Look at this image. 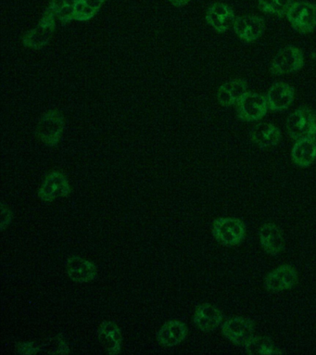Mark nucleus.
<instances>
[{
	"instance_id": "nucleus-1",
	"label": "nucleus",
	"mask_w": 316,
	"mask_h": 355,
	"mask_svg": "<svg viewBox=\"0 0 316 355\" xmlns=\"http://www.w3.org/2000/svg\"><path fill=\"white\" fill-rule=\"evenodd\" d=\"M213 235L222 246H238L245 239V225L238 218L222 217L213 222Z\"/></svg>"
},
{
	"instance_id": "nucleus-2",
	"label": "nucleus",
	"mask_w": 316,
	"mask_h": 355,
	"mask_svg": "<svg viewBox=\"0 0 316 355\" xmlns=\"http://www.w3.org/2000/svg\"><path fill=\"white\" fill-rule=\"evenodd\" d=\"M55 13L51 8L44 12L42 18L35 28L30 30L23 37V44L26 48L40 49L48 45L56 29Z\"/></svg>"
},
{
	"instance_id": "nucleus-3",
	"label": "nucleus",
	"mask_w": 316,
	"mask_h": 355,
	"mask_svg": "<svg viewBox=\"0 0 316 355\" xmlns=\"http://www.w3.org/2000/svg\"><path fill=\"white\" fill-rule=\"evenodd\" d=\"M64 125V117L59 111H49L41 117L38 123L37 137L44 144L54 147L60 142Z\"/></svg>"
},
{
	"instance_id": "nucleus-4",
	"label": "nucleus",
	"mask_w": 316,
	"mask_h": 355,
	"mask_svg": "<svg viewBox=\"0 0 316 355\" xmlns=\"http://www.w3.org/2000/svg\"><path fill=\"white\" fill-rule=\"evenodd\" d=\"M235 106L238 119L248 123L263 119L269 110L266 96L249 92Z\"/></svg>"
},
{
	"instance_id": "nucleus-5",
	"label": "nucleus",
	"mask_w": 316,
	"mask_h": 355,
	"mask_svg": "<svg viewBox=\"0 0 316 355\" xmlns=\"http://www.w3.org/2000/svg\"><path fill=\"white\" fill-rule=\"evenodd\" d=\"M286 17L297 31L309 34L316 27L315 5L308 1H294Z\"/></svg>"
},
{
	"instance_id": "nucleus-6",
	"label": "nucleus",
	"mask_w": 316,
	"mask_h": 355,
	"mask_svg": "<svg viewBox=\"0 0 316 355\" xmlns=\"http://www.w3.org/2000/svg\"><path fill=\"white\" fill-rule=\"evenodd\" d=\"M304 66V55L301 49L287 46L274 56L270 64V71L274 76L296 73Z\"/></svg>"
},
{
	"instance_id": "nucleus-7",
	"label": "nucleus",
	"mask_w": 316,
	"mask_h": 355,
	"mask_svg": "<svg viewBox=\"0 0 316 355\" xmlns=\"http://www.w3.org/2000/svg\"><path fill=\"white\" fill-rule=\"evenodd\" d=\"M254 324L251 319L234 316L222 324V333L230 343L245 346L254 336Z\"/></svg>"
},
{
	"instance_id": "nucleus-8",
	"label": "nucleus",
	"mask_w": 316,
	"mask_h": 355,
	"mask_svg": "<svg viewBox=\"0 0 316 355\" xmlns=\"http://www.w3.org/2000/svg\"><path fill=\"white\" fill-rule=\"evenodd\" d=\"M233 29L238 37L244 42H255L265 33V21L261 16H238L234 23Z\"/></svg>"
},
{
	"instance_id": "nucleus-9",
	"label": "nucleus",
	"mask_w": 316,
	"mask_h": 355,
	"mask_svg": "<svg viewBox=\"0 0 316 355\" xmlns=\"http://www.w3.org/2000/svg\"><path fill=\"white\" fill-rule=\"evenodd\" d=\"M298 282V273L290 264H283L266 276L265 287L269 293H281L290 290Z\"/></svg>"
},
{
	"instance_id": "nucleus-10",
	"label": "nucleus",
	"mask_w": 316,
	"mask_h": 355,
	"mask_svg": "<svg viewBox=\"0 0 316 355\" xmlns=\"http://www.w3.org/2000/svg\"><path fill=\"white\" fill-rule=\"evenodd\" d=\"M70 193V185L66 176L62 173L52 172L46 176L43 181L38 196L44 202H52L58 198L68 196Z\"/></svg>"
},
{
	"instance_id": "nucleus-11",
	"label": "nucleus",
	"mask_w": 316,
	"mask_h": 355,
	"mask_svg": "<svg viewBox=\"0 0 316 355\" xmlns=\"http://www.w3.org/2000/svg\"><path fill=\"white\" fill-rule=\"evenodd\" d=\"M236 16L232 8L216 2L208 8L205 20L219 34H224L234 26Z\"/></svg>"
},
{
	"instance_id": "nucleus-12",
	"label": "nucleus",
	"mask_w": 316,
	"mask_h": 355,
	"mask_svg": "<svg viewBox=\"0 0 316 355\" xmlns=\"http://www.w3.org/2000/svg\"><path fill=\"white\" fill-rule=\"evenodd\" d=\"M295 98V90L286 83H276L269 88L266 100L272 112H282L290 108Z\"/></svg>"
},
{
	"instance_id": "nucleus-13",
	"label": "nucleus",
	"mask_w": 316,
	"mask_h": 355,
	"mask_svg": "<svg viewBox=\"0 0 316 355\" xmlns=\"http://www.w3.org/2000/svg\"><path fill=\"white\" fill-rule=\"evenodd\" d=\"M313 112L307 107H301L288 116L286 126L288 136L294 140L308 137Z\"/></svg>"
},
{
	"instance_id": "nucleus-14",
	"label": "nucleus",
	"mask_w": 316,
	"mask_h": 355,
	"mask_svg": "<svg viewBox=\"0 0 316 355\" xmlns=\"http://www.w3.org/2000/svg\"><path fill=\"white\" fill-rule=\"evenodd\" d=\"M222 313L211 304H202L195 311L193 321L195 326L204 332L213 331L222 324Z\"/></svg>"
},
{
	"instance_id": "nucleus-15",
	"label": "nucleus",
	"mask_w": 316,
	"mask_h": 355,
	"mask_svg": "<svg viewBox=\"0 0 316 355\" xmlns=\"http://www.w3.org/2000/svg\"><path fill=\"white\" fill-rule=\"evenodd\" d=\"M259 236L261 246L268 254L276 256L284 249V236L281 230L274 223L263 225L261 227Z\"/></svg>"
},
{
	"instance_id": "nucleus-16",
	"label": "nucleus",
	"mask_w": 316,
	"mask_h": 355,
	"mask_svg": "<svg viewBox=\"0 0 316 355\" xmlns=\"http://www.w3.org/2000/svg\"><path fill=\"white\" fill-rule=\"evenodd\" d=\"M249 137L254 145L261 148L274 147L282 139V132L273 123H261L255 125Z\"/></svg>"
},
{
	"instance_id": "nucleus-17",
	"label": "nucleus",
	"mask_w": 316,
	"mask_h": 355,
	"mask_svg": "<svg viewBox=\"0 0 316 355\" xmlns=\"http://www.w3.org/2000/svg\"><path fill=\"white\" fill-rule=\"evenodd\" d=\"M248 92V84L243 79L230 80L219 87L217 101L222 107H232Z\"/></svg>"
},
{
	"instance_id": "nucleus-18",
	"label": "nucleus",
	"mask_w": 316,
	"mask_h": 355,
	"mask_svg": "<svg viewBox=\"0 0 316 355\" xmlns=\"http://www.w3.org/2000/svg\"><path fill=\"white\" fill-rule=\"evenodd\" d=\"M68 276L77 283L92 282L97 277V268L90 261L80 257H71L66 263Z\"/></svg>"
},
{
	"instance_id": "nucleus-19",
	"label": "nucleus",
	"mask_w": 316,
	"mask_h": 355,
	"mask_svg": "<svg viewBox=\"0 0 316 355\" xmlns=\"http://www.w3.org/2000/svg\"><path fill=\"white\" fill-rule=\"evenodd\" d=\"M188 329L182 322L173 320L164 324L157 333V340L163 346L172 347L177 345L185 340Z\"/></svg>"
},
{
	"instance_id": "nucleus-20",
	"label": "nucleus",
	"mask_w": 316,
	"mask_h": 355,
	"mask_svg": "<svg viewBox=\"0 0 316 355\" xmlns=\"http://www.w3.org/2000/svg\"><path fill=\"white\" fill-rule=\"evenodd\" d=\"M291 159L299 167L310 166L316 159V144L309 137L297 140L291 150Z\"/></svg>"
},
{
	"instance_id": "nucleus-21",
	"label": "nucleus",
	"mask_w": 316,
	"mask_h": 355,
	"mask_svg": "<svg viewBox=\"0 0 316 355\" xmlns=\"http://www.w3.org/2000/svg\"><path fill=\"white\" fill-rule=\"evenodd\" d=\"M98 338L109 354H117L122 346V334L119 327L112 322H105L98 329Z\"/></svg>"
},
{
	"instance_id": "nucleus-22",
	"label": "nucleus",
	"mask_w": 316,
	"mask_h": 355,
	"mask_svg": "<svg viewBox=\"0 0 316 355\" xmlns=\"http://www.w3.org/2000/svg\"><path fill=\"white\" fill-rule=\"evenodd\" d=\"M247 354L251 355L281 354L280 351L271 340L262 336H254V338L244 346Z\"/></svg>"
},
{
	"instance_id": "nucleus-23",
	"label": "nucleus",
	"mask_w": 316,
	"mask_h": 355,
	"mask_svg": "<svg viewBox=\"0 0 316 355\" xmlns=\"http://www.w3.org/2000/svg\"><path fill=\"white\" fill-rule=\"evenodd\" d=\"M293 3V0H258V9L266 15L283 18L287 15Z\"/></svg>"
},
{
	"instance_id": "nucleus-24",
	"label": "nucleus",
	"mask_w": 316,
	"mask_h": 355,
	"mask_svg": "<svg viewBox=\"0 0 316 355\" xmlns=\"http://www.w3.org/2000/svg\"><path fill=\"white\" fill-rule=\"evenodd\" d=\"M74 4L76 0H51L49 8L62 24H68L74 20Z\"/></svg>"
},
{
	"instance_id": "nucleus-25",
	"label": "nucleus",
	"mask_w": 316,
	"mask_h": 355,
	"mask_svg": "<svg viewBox=\"0 0 316 355\" xmlns=\"http://www.w3.org/2000/svg\"><path fill=\"white\" fill-rule=\"evenodd\" d=\"M74 20L86 21L91 20L92 18L97 15V10L92 9L87 5L82 3V2L76 1L74 4Z\"/></svg>"
},
{
	"instance_id": "nucleus-26",
	"label": "nucleus",
	"mask_w": 316,
	"mask_h": 355,
	"mask_svg": "<svg viewBox=\"0 0 316 355\" xmlns=\"http://www.w3.org/2000/svg\"><path fill=\"white\" fill-rule=\"evenodd\" d=\"M76 1L82 2V3L87 5V6L92 8V9L98 12V10H100V8L103 7L105 0H76Z\"/></svg>"
},
{
	"instance_id": "nucleus-27",
	"label": "nucleus",
	"mask_w": 316,
	"mask_h": 355,
	"mask_svg": "<svg viewBox=\"0 0 316 355\" xmlns=\"http://www.w3.org/2000/svg\"><path fill=\"white\" fill-rule=\"evenodd\" d=\"M308 137L316 144V112L313 114L312 123H310V129Z\"/></svg>"
},
{
	"instance_id": "nucleus-28",
	"label": "nucleus",
	"mask_w": 316,
	"mask_h": 355,
	"mask_svg": "<svg viewBox=\"0 0 316 355\" xmlns=\"http://www.w3.org/2000/svg\"><path fill=\"white\" fill-rule=\"evenodd\" d=\"M34 345H35V344L33 343H24V344H23V345H21V348L19 349H20L21 354H23V352L24 351H26V349H27L26 354H37V352H38V348H37V347H35V348H34V347H33Z\"/></svg>"
},
{
	"instance_id": "nucleus-29",
	"label": "nucleus",
	"mask_w": 316,
	"mask_h": 355,
	"mask_svg": "<svg viewBox=\"0 0 316 355\" xmlns=\"http://www.w3.org/2000/svg\"><path fill=\"white\" fill-rule=\"evenodd\" d=\"M168 1L171 2L174 6L180 8L186 6V4L189 3L191 0H168Z\"/></svg>"
},
{
	"instance_id": "nucleus-30",
	"label": "nucleus",
	"mask_w": 316,
	"mask_h": 355,
	"mask_svg": "<svg viewBox=\"0 0 316 355\" xmlns=\"http://www.w3.org/2000/svg\"><path fill=\"white\" fill-rule=\"evenodd\" d=\"M315 12H316V5H315Z\"/></svg>"
}]
</instances>
